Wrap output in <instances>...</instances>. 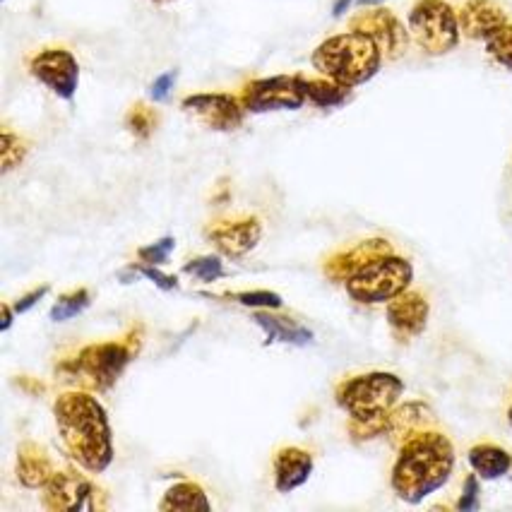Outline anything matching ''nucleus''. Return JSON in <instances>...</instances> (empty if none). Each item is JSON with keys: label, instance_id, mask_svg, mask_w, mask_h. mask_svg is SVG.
<instances>
[{"label": "nucleus", "instance_id": "f257e3e1", "mask_svg": "<svg viewBox=\"0 0 512 512\" xmlns=\"http://www.w3.org/2000/svg\"><path fill=\"white\" fill-rule=\"evenodd\" d=\"M58 436L70 457L89 474H101L113 462V433L104 404L92 390H70L53 402Z\"/></svg>", "mask_w": 512, "mask_h": 512}, {"label": "nucleus", "instance_id": "f03ea898", "mask_svg": "<svg viewBox=\"0 0 512 512\" xmlns=\"http://www.w3.org/2000/svg\"><path fill=\"white\" fill-rule=\"evenodd\" d=\"M455 445L436 428L414 433L400 445L392 464L390 486L395 496L409 505L424 503L428 496L440 491L455 472Z\"/></svg>", "mask_w": 512, "mask_h": 512}, {"label": "nucleus", "instance_id": "7ed1b4c3", "mask_svg": "<svg viewBox=\"0 0 512 512\" xmlns=\"http://www.w3.org/2000/svg\"><path fill=\"white\" fill-rule=\"evenodd\" d=\"M383 61L385 56L378 44L354 29L327 37L311 56L313 68L320 75L351 89L371 82L383 68Z\"/></svg>", "mask_w": 512, "mask_h": 512}, {"label": "nucleus", "instance_id": "20e7f679", "mask_svg": "<svg viewBox=\"0 0 512 512\" xmlns=\"http://www.w3.org/2000/svg\"><path fill=\"white\" fill-rule=\"evenodd\" d=\"M140 335H130L125 339H113V342L87 344L77 351L70 359H63L56 366L58 378L63 383L75 385L80 390L106 392L118 383L128 363L138 354L140 342L135 344L133 339Z\"/></svg>", "mask_w": 512, "mask_h": 512}, {"label": "nucleus", "instance_id": "39448f33", "mask_svg": "<svg viewBox=\"0 0 512 512\" xmlns=\"http://www.w3.org/2000/svg\"><path fill=\"white\" fill-rule=\"evenodd\" d=\"M404 395V380L388 371L351 375L335 388V402L349 419H385Z\"/></svg>", "mask_w": 512, "mask_h": 512}, {"label": "nucleus", "instance_id": "423d86ee", "mask_svg": "<svg viewBox=\"0 0 512 512\" xmlns=\"http://www.w3.org/2000/svg\"><path fill=\"white\" fill-rule=\"evenodd\" d=\"M414 282V265L397 253L380 255L344 282L351 301L361 306H380L404 294Z\"/></svg>", "mask_w": 512, "mask_h": 512}, {"label": "nucleus", "instance_id": "0eeeda50", "mask_svg": "<svg viewBox=\"0 0 512 512\" xmlns=\"http://www.w3.org/2000/svg\"><path fill=\"white\" fill-rule=\"evenodd\" d=\"M407 27L426 56H448L460 46V15L448 0H416L407 15Z\"/></svg>", "mask_w": 512, "mask_h": 512}, {"label": "nucleus", "instance_id": "6e6552de", "mask_svg": "<svg viewBox=\"0 0 512 512\" xmlns=\"http://www.w3.org/2000/svg\"><path fill=\"white\" fill-rule=\"evenodd\" d=\"M248 113L299 111L306 106L303 75H272L250 80L238 94Z\"/></svg>", "mask_w": 512, "mask_h": 512}, {"label": "nucleus", "instance_id": "1a4fd4ad", "mask_svg": "<svg viewBox=\"0 0 512 512\" xmlns=\"http://www.w3.org/2000/svg\"><path fill=\"white\" fill-rule=\"evenodd\" d=\"M41 505L51 512H77V510H104L109 508L106 493L75 469H63L51 476L44 488Z\"/></svg>", "mask_w": 512, "mask_h": 512}, {"label": "nucleus", "instance_id": "9d476101", "mask_svg": "<svg viewBox=\"0 0 512 512\" xmlns=\"http://www.w3.org/2000/svg\"><path fill=\"white\" fill-rule=\"evenodd\" d=\"M349 29L373 39L375 44H378V49L383 51L385 61H397V58H402L409 49V39H412L409 27H404L400 17L392 13V10L383 8V5L366 8L363 13L351 17Z\"/></svg>", "mask_w": 512, "mask_h": 512}, {"label": "nucleus", "instance_id": "9b49d317", "mask_svg": "<svg viewBox=\"0 0 512 512\" xmlns=\"http://www.w3.org/2000/svg\"><path fill=\"white\" fill-rule=\"evenodd\" d=\"M29 73L58 99L73 101L80 87V63L68 49L51 46L29 61Z\"/></svg>", "mask_w": 512, "mask_h": 512}, {"label": "nucleus", "instance_id": "f8f14e48", "mask_svg": "<svg viewBox=\"0 0 512 512\" xmlns=\"http://www.w3.org/2000/svg\"><path fill=\"white\" fill-rule=\"evenodd\" d=\"M181 109L205 125V128L217 130V133H234L243 125L246 118V106L234 94L226 92H198L188 94L181 101Z\"/></svg>", "mask_w": 512, "mask_h": 512}, {"label": "nucleus", "instance_id": "ddd939ff", "mask_svg": "<svg viewBox=\"0 0 512 512\" xmlns=\"http://www.w3.org/2000/svg\"><path fill=\"white\" fill-rule=\"evenodd\" d=\"M205 236L226 258H243L263 241V224L258 217L226 219V222H214Z\"/></svg>", "mask_w": 512, "mask_h": 512}, {"label": "nucleus", "instance_id": "4468645a", "mask_svg": "<svg viewBox=\"0 0 512 512\" xmlns=\"http://www.w3.org/2000/svg\"><path fill=\"white\" fill-rule=\"evenodd\" d=\"M385 315H388V325L397 342H412V339L424 335L431 306L421 291L407 289L388 303Z\"/></svg>", "mask_w": 512, "mask_h": 512}, {"label": "nucleus", "instance_id": "2eb2a0df", "mask_svg": "<svg viewBox=\"0 0 512 512\" xmlns=\"http://www.w3.org/2000/svg\"><path fill=\"white\" fill-rule=\"evenodd\" d=\"M388 253H395V248H392L388 238H366V241L354 243L351 248L332 253L330 258L325 260L323 272L327 279H332V282L344 284L349 277H354L361 267H366L371 260Z\"/></svg>", "mask_w": 512, "mask_h": 512}, {"label": "nucleus", "instance_id": "dca6fc26", "mask_svg": "<svg viewBox=\"0 0 512 512\" xmlns=\"http://www.w3.org/2000/svg\"><path fill=\"white\" fill-rule=\"evenodd\" d=\"M462 34L472 41H488L508 25V15L496 0H467L460 8Z\"/></svg>", "mask_w": 512, "mask_h": 512}, {"label": "nucleus", "instance_id": "f3484780", "mask_svg": "<svg viewBox=\"0 0 512 512\" xmlns=\"http://www.w3.org/2000/svg\"><path fill=\"white\" fill-rule=\"evenodd\" d=\"M315 467L313 455L308 450L287 445L275 452L272 472H275V488L279 493H291L311 479Z\"/></svg>", "mask_w": 512, "mask_h": 512}, {"label": "nucleus", "instance_id": "a211bd4d", "mask_svg": "<svg viewBox=\"0 0 512 512\" xmlns=\"http://www.w3.org/2000/svg\"><path fill=\"white\" fill-rule=\"evenodd\" d=\"M433 426H436V414H433V409L428 407L426 402L421 400L404 402V404H397V407L390 412L388 433H385V436L400 448L404 440L412 438L414 433L426 431V428H433Z\"/></svg>", "mask_w": 512, "mask_h": 512}, {"label": "nucleus", "instance_id": "6ab92c4d", "mask_svg": "<svg viewBox=\"0 0 512 512\" xmlns=\"http://www.w3.org/2000/svg\"><path fill=\"white\" fill-rule=\"evenodd\" d=\"M17 481L25 488H44L51 481V476L56 474L53 469L51 457L46 455V450L39 443L25 440V443L17 448Z\"/></svg>", "mask_w": 512, "mask_h": 512}, {"label": "nucleus", "instance_id": "aec40b11", "mask_svg": "<svg viewBox=\"0 0 512 512\" xmlns=\"http://www.w3.org/2000/svg\"><path fill=\"white\" fill-rule=\"evenodd\" d=\"M255 325L267 335V344H291V347H306L313 342V332L296 320L284 318L272 311H255Z\"/></svg>", "mask_w": 512, "mask_h": 512}, {"label": "nucleus", "instance_id": "412c9836", "mask_svg": "<svg viewBox=\"0 0 512 512\" xmlns=\"http://www.w3.org/2000/svg\"><path fill=\"white\" fill-rule=\"evenodd\" d=\"M469 467L481 481H498L512 469V455L496 443H479L467 452Z\"/></svg>", "mask_w": 512, "mask_h": 512}, {"label": "nucleus", "instance_id": "4be33fe9", "mask_svg": "<svg viewBox=\"0 0 512 512\" xmlns=\"http://www.w3.org/2000/svg\"><path fill=\"white\" fill-rule=\"evenodd\" d=\"M303 94H306V104L323 111L342 109L351 101V87L339 85L330 77H303Z\"/></svg>", "mask_w": 512, "mask_h": 512}, {"label": "nucleus", "instance_id": "5701e85b", "mask_svg": "<svg viewBox=\"0 0 512 512\" xmlns=\"http://www.w3.org/2000/svg\"><path fill=\"white\" fill-rule=\"evenodd\" d=\"M212 503L207 498L205 488L198 481H181V484L171 486L164 493L159 510L164 512H193V510H210Z\"/></svg>", "mask_w": 512, "mask_h": 512}, {"label": "nucleus", "instance_id": "b1692460", "mask_svg": "<svg viewBox=\"0 0 512 512\" xmlns=\"http://www.w3.org/2000/svg\"><path fill=\"white\" fill-rule=\"evenodd\" d=\"M92 303V296H89L87 289H75L70 291V294H63L58 296L56 306L51 308L49 318L53 323H65V320L75 318V315H80L85 308Z\"/></svg>", "mask_w": 512, "mask_h": 512}, {"label": "nucleus", "instance_id": "393cba45", "mask_svg": "<svg viewBox=\"0 0 512 512\" xmlns=\"http://www.w3.org/2000/svg\"><path fill=\"white\" fill-rule=\"evenodd\" d=\"M157 123H159L157 111L150 109L147 104H135L133 109L128 111V116H125V128H128L130 133L140 140L150 138V135L154 133V128H157Z\"/></svg>", "mask_w": 512, "mask_h": 512}, {"label": "nucleus", "instance_id": "a878e982", "mask_svg": "<svg viewBox=\"0 0 512 512\" xmlns=\"http://www.w3.org/2000/svg\"><path fill=\"white\" fill-rule=\"evenodd\" d=\"M183 272L186 275H193L195 279H200V282H217V279H222L226 275L224 270V263L219 255H200V258H193L188 260L186 265H183Z\"/></svg>", "mask_w": 512, "mask_h": 512}, {"label": "nucleus", "instance_id": "bb28decb", "mask_svg": "<svg viewBox=\"0 0 512 512\" xmlns=\"http://www.w3.org/2000/svg\"><path fill=\"white\" fill-rule=\"evenodd\" d=\"M29 152V145L20 135H15L10 128H3V150H0V157H3V174H10L17 166L25 162Z\"/></svg>", "mask_w": 512, "mask_h": 512}, {"label": "nucleus", "instance_id": "cd10ccee", "mask_svg": "<svg viewBox=\"0 0 512 512\" xmlns=\"http://www.w3.org/2000/svg\"><path fill=\"white\" fill-rule=\"evenodd\" d=\"M486 53L493 58L498 65L512 70V25L508 22L503 29H498L491 39L484 41Z\"/></svg>", "mask_w": 512, "mask_h": 512}, {"label": "nucleus", "instance_id": "c85d7f7f", "mask_svg": "<svg viewBox=\"0 0 512 512\" xmlns=\"http://www.w3.org/2000/svg\"><path fill=\"white\" fill-rule=\"evenodd\" d=\"M241 303L246 308H260V311H279L284 306L282 296L275 294V291H267V289H258V291H241V294L229 296Z\"/></svg>", "mask_w": 512, "mask_h": 512}, {"label": "nucleus", "instance_id": "c756f323", "mask_svg": "<svg viewBox=\"0 0 512 512\" xmlns=\"http://www.w3.org/2000/svg\"><path fill=\"white\" fill-rule=\"evenodd\" d=\"M176 248V238L164 236L159 238L157 243H150V246L138 248V260L142 265H164L169 260V255L174 253Z\"/></svg>", "mask_w": 512, "mask_h": 512}, {"label": "nucleus", "instance_id": "7c9ffc66", "mask_svg": "<svg viewBox=\"0 0 512 512\" xmlns=\"http://www.w3.org/2000/svg\"><path fill=\"white\" fill-rule=\"evenodd\" d=\"M481 505V479L476 474H467L462 484V496L457 498L455 508L460 512H472L479 510Z\"/></svg>", "mask_w": 512, "mask_h": 512}, {"label": "nucleus", "instance_id": "2f4dec72", "mask_svg": "<svg viewBox=\"0 0 512 512\" xmlns=\"http://www.w3.org/2000/svg\"><path fill=\"white\" fill-rule=\"evenodd\" d=\"M130 272H133L135 277H145L150 279L154 287H159L162 291H176L178 289V279L166 275V272L157 270V265H138V267H130Z\"/></svg>", "mask_w": 512, "mask_h": 512}, {"label": "nucleus", "instance_id": "473e14b6", "mask_svg": "<svg viewBox=\"0 0 512 512\" xmlns=\"http://www.w3.org/2000/svg\"><path fill=\"white\" fill-rule=\"evenodd\" d=\"M174 85H176V70H169V73L159 75L157 80L152 82V87H150L152 101H164L171 94V89H174Z\"/></svg>", "mask_w": 512, "mask_h": 512}, {"label": "nucleus", "instance_id": "72a5a7b5", "mask_svg": "<svg viewBox=\"0 0 512 512\" xmlns=\"http://www.w3.org/2000/svg\"><path fill=\"white\" fill-rule=\"evenodd\" d=\"M46 294H49V287L32 289V291H29V294L22 296V299H17V303H15V313H17V315H22V313L32 311V308L37 306V303H39L41 299H44Z\"/></svg>", "mask_w": 512, "mask_h": 512}, {"label": "nucleus", "instance_id": "f704fd0d", "mask_svg": "<svg viewBox=\"0 0 512 512\" xmlns=\"http://www.w3.org/2000/svg\"><path fill=\"white\" fill-rule=\"evenodd\" d=\"M10 325H13V308L8 303H3V325H0V330L8 332Z\"/></svg>", "mask_w": 512, "mask_h": 512}, {"label": "nucleus", "instance_id": "c9c22d12", "mask_svg": "<svg viewBox=\"0 0 512 512\" xmlns=\"http://www.w3.org/2000/svg\"><path fill=\"white\" fill-rule=\"evenodd\" d=\"M351 3H354V0H337V3L332 5V15L342 17L351 8Z\"/></svg>", "mask_w": 512, "mask_h": 512}, {"label": "nucleus", "instance_id": "e433bc0d", "mask_svg": "<svg viewBox=\"0 0 512 512\" xmlns=\"http://www.w3.org/2000/svg\"><path fill=\"white\" fill-rule=\"evenodd\" d=\"M380 3H385V0H359V5H363V8H375Z\"/></svg>", "mask_w": 512, "mask_h": 512}, {"label": "nucleus", "instance_id": "4c0bfd02", "mask_svg": "<svg viewBox=\"0 0 512 512\" xmlns=\"http://www.w3.org/2000/svg\"><path fill=\"white\" fill-rule=\"evenodd\" d=\"M152 3H157V5H166V3H174V0H152Z\"/></svg>", "mask_w": 512, "mask_h": 512}, {"label": "nucleus", "instance_id": "58836bf2", "mask_svg": "<svg viewBox=\"0 0 512 512\" xmlns=\"http://www.w3.org/2000/svg\"><path fill=\"white\" fill-rule=\"evenodd\" d=\"M508 424L512 426V404H510V409H508Z\"/></svg>", "mask_w": 512, "mask_h": 512}]
</instances>
